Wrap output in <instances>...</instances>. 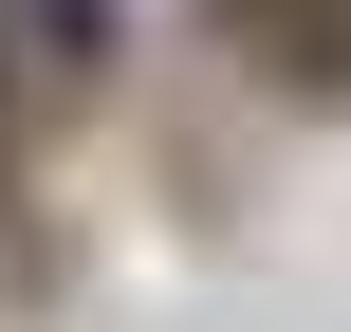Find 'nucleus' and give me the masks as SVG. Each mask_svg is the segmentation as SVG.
I'll return each instance as SVG.
<instances>
[{"label": "nucleus", "instance_id": "obj_1", "mask_svg": "<svg viewBox=\"0 0 351 332\" xmlns=\"http://www.w3.org/2000/svg\"><path fill=\"white\" fill-rule=\"evenodd\" d=\"M185 18H204V55H222L259 111H296V129L351 111V0H185Z\"/></svg>", "mask_w": 351, "mask_h": 332}]
</instances>
